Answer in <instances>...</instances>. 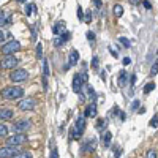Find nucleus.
Wrapping results in <instances>:
<instances>
[{
    "label": "nucleus",
    "mask_w": 158,
    "mask_h": 158,
    "mask_svg": "<svg viewBox=\"0 0 158 158\" xmlns=\"http://www.w3.org/2000/svg\"><path fill=\"white\" fill-rule=\"evenodd\" d=\"M112 10H114V15H115L117 18H120V16L123 15V6H122V5H114Z\"/></svg>",
    "instance_id": "18"
},
{
    "label": "nucleus",
    "mask_w": 158,
    "mask_h": 158,
    "mask_svg": "<svg viewBox=\"0 0 158 158\" xmlns=\"http://www.w3.org/2000/svg\"><path fill=\"white\" fill-rule=\"evenodd\" d=\"M87 94H89V97H90L92 100L95 101V98H97V94H95V90H94V89H92V87H87Z\"/></svg>",
    "instance_id": "31"
},
{
    "label": "nucleus",
    "mask_w": 158,
    "mask_h": 158,
    "mask_svg": "<svg viewBox=\"0 0 158 158\" xmlns=\"http://www.w3.org/2000/svg\"><path fill=\"white\" fill-rule=\"evenodd\" d=\"M149 125H150L152 128H156V127H158V114H155V115H153V117L150 118Z\"/></svg>",
    "instance_id": "27"
},
{
    "label": "nucleus",
    "mask_w": 158,
    "mask_h": 158,
    "mask_svg": "<svg viewBox=\"0 0 158 158\" xmlns=\"http://www.w3.org/2000/svg\"><path fill=\"white\" fill-rule=\"evenodd\" d=\"M62 44H63V40L60 36H54V46L56 48H60Z\"/></svg>",
    "instance_id": "32"
},
{
    "label": "nucleus",
    "mask_w": 158,
    "mask_h": 158,
    "mask_svg": "<svg viewBox=\"0 0 158 158\" xmlns=\"http://www.w3.org/2000/svg\"><path fill=\"white\" fill-rule=\"evenodd\" d=\"M77 18H79V19H85V18H84V11H82L81 6H77Z\"/></svg>",
    "instance_id": "37"
},
{
    "label": "nucleus",
    "mask_w": 158,
    "mask_h": 158,
    "mask_svg": "<svg viewBox=\"0 0 158 158\" xmlns=\"http://www.w3.org/2000/svg\"><path fill=\"white\" fill-rule=\"evenodd\" d=\"M141 2H144V0H128V3H130V5H135V6L139 5Z\"/></svg>",
    "instance_id": "38"
},
{
    "label": "nucleus",
    "mask_w": 158,
    "mask_h": 158,
    "mask_svg": "<svg viewBox=\"0 0 158 158\" xmlns=\"http://www.w3.org/2000/svg\"><path fill=\"white\" fill-rule=\"evenodd\" d=\"M95 146H97V141L95 139H87L82 144V152H94L95 150Z\"/></svg>",
    "instance_id": "11"
},
{
    "label": "nucleus",
    "mask_w": 158,
    "mask_h": 158,
    "mask_svg": "<svg viewBox=\"0 0 158 158\" xmlns=\"http://www.w3.org/2000/svg\"><path fill=\"white\" fill-rule=\"evenodd\" d=\"M127 81H128V73L125 70H122L120 73H118V85L120 87L127 85Z\"/></svg>",
    "instance_id": "16"
},
{
    "label": "nucleus",
    "mask_w": 158,
    "mask_h": 158,
    "mask_svg": "<svg viewBox=\"0 0 158 158\" xmlns=\"http://www.w3.org/2000/svg\"><path fill=\"white\" fill-rule=\"evenodd\" d=\"M0 136L2 138H6L8 136V127L2 122V125H0Z\"/></svg>",
    "instance_id": "21"
},
{
    "label": "nucleus",
    "mask_w": 158,
    "mask_h": 158,
    "mask_svg": "<svg viewBox=\"0 0 158 158\" xmlns=\"http://www.w3.org/2000/svg\"><path fill=\"white\" fill-rule=\"evenodd\" d=\"M158 155H156V152H155V149H149L147 150V155H146V158H156Z\"/></svg>",
    "instance_id": "33"
},
{
    "label": "nucleus",
    "mask_w": 158,
    "mask_h": 158,
    "mask_svg": "<svg viewBox=\"0 0 158 158\" xmlns=\"http://www.w3.org/2000/svg\"><path fill=\"white\" fill-rule=\"evenodd\" d=\"M32 127V122L29 118H22V120H18L16 123H13V130H15V133H25V131H29Z\"/></svg>",
    "instance_id": "6"
},
{
    "label": "nucleus",
    "mask_w": 158,
    "mask_h": 158,
    "mask_svg": "<svg viewBox=\"0 0 158 158\" xmlns=\"http://www.w3.org/2000/svg\"><path fill=\"white\" fill-rule=\"evenodd\" d=\"M90 21H92V11H89L87 15H85V19H84V22H87V24H89Z\"/></svg>",
    "instance_id": "39"
},
{
    "label": "nucleus",
    "mask_w": 158,
    "mask_h": 158,
    "mask_svg": "<svg viewBox=\"0 0 158 158\" xmlns=\"http://www.w3.org/2000/svg\"><path fill=\"white\" fill-rule=\"evenodd\" d=\"M138 112H139V114H144V112H146V108H144V106H142V108H141V109H139Z\"/></svg>",
    "instance_id": "45"
},
{
    "label": "nucleus",
    "mask_w": 158,
    "mask_h": 158,
    "mask_svg": "<svg viewBox=\"0 0 158 158\" xmlns=\"http://www.w3.org/2000/svg\"><path fill=\"white\" fill-rule=\"evenodd\" d=\"M118 43H122V44H123V48H130V46H131L130 40H128V38H125V36H118Z\"/></svg>",
    "instance_id": "24"
},
{
    "label": "nucleus",
    "mask_w": 158,
    "mask_h": 158,
    "mask_svg": "<svg viewBox=\"0 0 158 158\" xmlns=\"http://www.w3.org/2000/svg\"><path fill=\"white\" fill-rule=\"evenodd\" d=\"M74 128L79 131V133L82 135V131L85 130V117L84 115H81V117H77V120H76V125H74Z\"/></svg>",
    "instance_id": "15"
},
{
    "label": "nucleus",
    "mask_w": 158,
    "mask_h": 158,
    "mask_svg": "<svg viewBox=\"0 0 158 158\" xmlns=\"http://www.w3.org/2000/svg\"><path fill=\"white\" fill-rule=\"evenodd\" d=\"M87 40H89V41H92V43H94V41H95V33L89 30V32H87Z\"/></svg>",
    "instance_id": "36"
},
{
    "label": "nucleus",
    "mask_w": 158,
    "mask_h": 158,
    "mask_svg": "<svg viewBox=\"0 0 158 158\" xmlns=\"http://www.w3.org/2000/svg\"><path fill=\"white\" fill-rule=\"evenodd\" d=\"M139 109H141V103H139V100H135L131 103V111H139Z\"/></svg>",
    "instance_id": "28"
},
{
    "label": "nucleus",
    "mask_w": 158,
    "mask_h": 158,
    "mask_svg": "<svg viewBox=\"0 0 158 158\" xmlns=\"http://www.w3.org/2000/svg\"><path fill=\"white\" fill-rule=\"evenodd\" d=\"M101 79H103V81H106V71H101Z\"/></svg>",
    "instance_id": "43"
},
{
    "label": "nucleus",
    "mask_w": 158,
    "mask_h": 158,
    "mask_svg": "<svg viewBox=\"0 0 158 158\" xmlns=\"http://www.w3.org/2000/svg\"><path fill=\"white\" fill-rule=\"evenodd\" d=\"M2 97H3L5 100H10V101L19 100V98L22 100V97H24V89H22V87H18V85L6 87V89L2 90Z\"/></svg>",
    "instance_id": "1"
},
{
    "label": "nucleus",
    "mask_w": 158,
    "mask_h": 158,
    "mask_svg": "<svg viewBox=\"0 0 158 158\" xmlns=\"http://www.w3.org/2000/svg\"><path fill=\"white\" fill-rule=\"evenodd\" d=\"M13 115H15V112H13L11 109H6V108L0 109V118H2V122L10 120V118H13Z\"/></svg>",
    "instance_id": "14"
},
{
    "label": "nucleus",
    "mask_w": 158,
    "mask_h": 158,
    "mask_svg": "<svg viewBox=\"0 0 158 158\" xmlns=\"http://www.w3.org/2000/svg\"><path fill=\"white\" fill-rule=\"evenodd\" d=\"M94 3H95L97 8H101V5H103V3H101V0H94Z\"/></svg>",
    "instance_id": "42"
},
{
    "label": "nucleus",
    "mask_w": 158,
    "mask_h": 158,
    "mask_svg": "<svg viewBox=\"0 0 158 158\" xmlns=\"http://www.w3.org/2000/svg\"><path fill=\"white\" fill-rule=\"evenodd\" d=\"M104 127H106V120H104V118H100L98 123H97V130H103Z\"/></svg>",
    "instance_id": "34"
},
{
    "label": "nucleus",
    "mask_w": 158,
    "mask_h": 158,
    "mask_svg": "<svg viewBox=\"0 0 158 158\" xmlns=\"http://www.w3.org/2000/svg\"><path fill=\"white\" fill-rule=\"evenodd\" d=\"M13 158H33L30 152H25V150H21L16 156H13Z\"/></svg>",
    "instance_id": "20"
},
{
    "label": "nucleus",
    "mask_w": 158,
    "mask_h": 158,
    "mask_svg": "<svg viewBox=\"0 0 158 158\" xmlns=\"http://www.w3.org/2000/svg\"><path fill=\"white\" fill-rule=\"evenodd\" d=\"M21 49V43L16 41V40H11V41L5 43L2 46V52H3V56H13L15 52H18Z\"/></svg>",
    "instance_id": "4"
},
{
    "label": "nucleus",
    "mask_w": 158,
    "mask_h": 158,
    "mask_svg": "<svg viewBox=\"0 0 158 158\" xmlns=\"http://www.w3.org/2000/svg\"><path fill=\"white\" fill-rule=\"evenodd\" d=\"M59 36H60V38L63 40V43H67V41H70V38H71V33H70L68 30H65V32H63L62 35H59Z\"/></svg>",
    "instance_id": "26"
},
{
    "label": "nucleus",
    "mask_w": 158,
    "mask_h": 158,
    "mask_svg": "<svg viewBox=\"0 0 158 158\" xmlns=\"http://www.w3.org/2000/svg\"><path fill=\"white\" fill-rule=\"evenodd\" d=\"M18 65H19V59H16L15 56H3V59H2L3 70H16Z\"/></svg>",
    "instance_id": "5"
},
{
    "label": "nucleus",
    "mask_w": 158,
    "mask_h": 158,
    "mask_svg": "<svg viewBox=\"0 0 158 158\" xmlns=\"http://www.w3.org/2000/svg\"><path fill=\"white\" fill-rule=\"evenodd\" d=\"M29 141V136H25V133H15L13 136H8L6 138V146H22Z\"/></svg>",
    "instance_id": "2"
},
{
    "label": "nucleus",
    "mask_w": 158,
    "mask_h": 158,
    "mask_svg": "<svg viewBox=\"0 0 158 158\" xmlns=\"http://www.w3.org/2000/svg\"><path fill=\"white\" fill-rule=\"evenodd\" d=\"M82 85H84V81H82V77H81V73H77L74 74L73 77V90L76 92V94H82Z\"/></svg>",
    "instance_id": "9"
},
{
    "label": "nucleus",
    "mask_w": 158,
    "mask_h": 158,
    "mask_svg": "<svg viewBox=\"0 0 158 158\" xmlns=\"http://www.w3.org/2000/svg\"><path fill=\"white\" fill-rule=\"evenodd\" d=\"M150 76H156L158 74V59L155 60V63L152 65V68H150V73H149Z\"/></svg>",
    "instance_id": "23"
},
{
    "label": "nucleus",
    "mask_w": 158,
    "mask_h": 158,
    "mask_svg": "<svg viewBox=\"0 0 158 158\" xmlns=\"http://www.w3.org/2000/svg\"><path fill=\"white\" fill-rule=\"evenodd\" d=\"M18 2H25V0H18Z\"/></svg>",
    "instance_id": "46"
},
{
    "label": "nucleus",
    "mask_w": 158,
    "mask_h": 158,
    "mask_svg": "<svg viewBox=\"0 0 158 158\" xmlns=\"http://www.w3.org/2000/svg\"><path fill=\"white\" fill-rule=\"evenodd\" d=\"M10 79L13 82H24L29 79V71L24 68H16L10 73Z\"/></svg>",
    "instance_id": "3"
},
{
    "label": "nucleus",
    "mask_w": 158,
    "mask_h": 158,
    "mask_svg": "<svg viewBox=\"0 0 158 158\" xmlns=\"http://www.w3.org/2000/svg\"><path fill=\"white\" fill-rule=\"evenodd\" d=\"M36 6H35V3H30V5H25V8H24V11H25V15L27 16H30L32 13H33V10H35Z\"/></svg>",
    "instance_id": "22"
},
{
    "label": "nucleus",
    "mask_w": 158,
    "mask_h": 158,
    "mask_svg": "<svg viewBox=\"0 0 158 158\" xmlns=\"http://www.w3.org/2000/svg\"><path fill=\"white\" fill-rule=\"evenodd\" d=\"M65 30V25H63V21H59V22H56L54 24V27H52V32H54V36H59V35H62Z\"/></svg>",
    "instance_id": "13"
},
{
    "label": "nucleus",
    "mask_w": 158,
    "mask_h": 158,
    "mask_svg": "<svg viewBox=\"0 0 158 158\" xmlns=\"http://www.w3.org/2000/svg\"><path fill=\"white\" fill-rule=\"evenodd\" d=\"M98 67H100V62H98V57H97V56H94V57H92V68H95V70H98Z\"/></svg>",
    "instance_id": "29"
},
{
    "label": "nucleus",
    "mask_w": 158,
    "mask_h": 158,
    "mask_svg": "<svg viewBox=\"0 0 158 158\" xmlns=\"http://www.w3.org/2000/svg\"><path fill=\"white\" fill-rule=\"evenodd\" d=\"M153 89H155V82H147L146 87H144V94H150Z\"/></svg>",
    "instance_id": "25"
},
{
    "label": "nucleus",
    "mask_w": 158,
    "mask_h": 158,
    "mask_svg": "<svg viewBox=\"0 0 158 158\" xmlns=\"http://www.w3.org/2000/svg\"><path fill=\"white\" fill-rule=\"evenodd\" d=\"M21 150L15 146H5L0 149V158H13V156H16Z\"/></svg>",
    "instance_id": "8"
},
{
    "label": "nucleus",
    "mask_w": 158,
    "mask_h": 158,
    "mask_svg": "<svg viewBox=\"0 0 158 158\" xmlns=\"http://www.w3.org/2000/svg\"><path fill=\"white\" fill-rule=\"evenodd\" d=\"M111 139H112V135H111V131H104L103 133V136H101V142L104 144V146H109L111 144Z\"/></svg>",
    "instance_id": "17"
},
{
    "label": "nucleus",
    "mask_w": 158,
    "mask_h": 158,
    "mask_svg": "<svg viewBox=\"0 0 158 158\" xmlns=\"http://www.w3.org/2000/svg\"><path fill=\"white\" fill-rule=\"evenodd\" d=\"M35 100L33 98H22V100H19V103H18V108H19V111H24V112H27V111H33L35 109Z\"/></svg>",
    "instance_id": "7"
},
{
    "label": "nucleus",
    "mask_w": 158,
    "mask_h": 158,
    "mask_svg": "<svg viewBox=\"0 0 158 158\" xmlns=\"http://www.w3.org/2000/svg\"><path fill=\"white\" fill-rule=\"evenodd\" d=\"M122 63H123L125 67H127V65H130V63H131V59H130V57H125V59L122 60Z\"/></svg>",
    "instance_id": "40"
},
{
    "label": "nucleus",
    "mask_w": 158,
    "mask_h": 158,
    "mask_svg": "<svg viewBox=\"0 0 158 158\" xmlns=\"http://www.w3.org/2000/svg\"><path fill=\"white\" fill-rule=\"evenodd\" d=\"M51 158H59V153H57V147L56 146L51 147Z\"/></svg>",
    "instance_id": "35"
},
{
    "label": "nucleus",
    "mask_w": 158,
    "mask_h": 158,
    "mask_svg": "<svg viewBox=\"0 0 158 158\" xmlns=\"http://www.w3.org/2000/svg\"><path fill=\"white\" fill-rule=\"evenodd\" d=\"M77 62H79V52L73 49V51L70 52V56H68V63L65 65V70H68L70 67H74Z\"/></svg>",
    "instance_id": "10"
},
{
    "label": "nucleus",
    "mask_w": 158,
    "mask_h": 158,
    "mask_svg": "<svg viewBox=\"0 0 158 158\" xmlns=\"http://www.w3.org/2000/svg\"><path fill=\"white\" fill-rule=\"evenodd\" d=\"M49 63H48V60H43V77H49Z\"/></svg>",
    "instance_id": "19"
},
{
    "label": "nucleus",
    "mask_w": 158,
    "mask_h": 158,
    "mask_svg": "<svg viewBox=\"0 0 158 158\" xmlns=\"http://www.w3.org/2000/svg\"><path fill=\"white\" fill-rule=\"evenodd\" d=\"M142 5H144V6H146L147 10H150V8H152V5H150V2H147V0H144V2H142Z\"/></svg>",
    "instance_id": "41"
},
{
    "label": "nucleus",
    "mask_w": 158,
    "mask_h": 158,
    "mask_svg": "<svg viewBox=\"0 0 158 158\" xmlns=\"http://www.w3.org/2000/svg\"><path fill=\"white\" fill-rule=\"evenodd\" d=\"M84 117H97V103H92L85 108V112H84Z\"/></svg>",
    "instance_id": "12"
},
{
    "label": "nucleus",
    "mask_w": 158,
    "mask_h": 158,
    "mask_svg": "<svg viewBox=\"0 0 158 158\" xmlns=\"http://www.w3.org/2000/svg\"><path fill=\"white\" fill-rule=\"evenodd\" d=\"M41 54H43V44L38 43V44H36V57L41 59Z\"/></svg>",
    "instance_id": "30"
},
{
    "label": "nucleus",
    "mask_w": 158,
    "mask_h": 158,
    "mask_svg": "<svg viewBox=\"0 0 158 158\" xmlns=\"http://www.w3.org/2000/svg\"><path fill=\"white\" fill-rule=\"evenodd\" d=\"M109 51H111V54H112V56H114V57H117V56H118V54H117V52H115V51H114V49H111V48H109Z\"/></svg>",
    "instance_id": "44"
}]
</instances>
